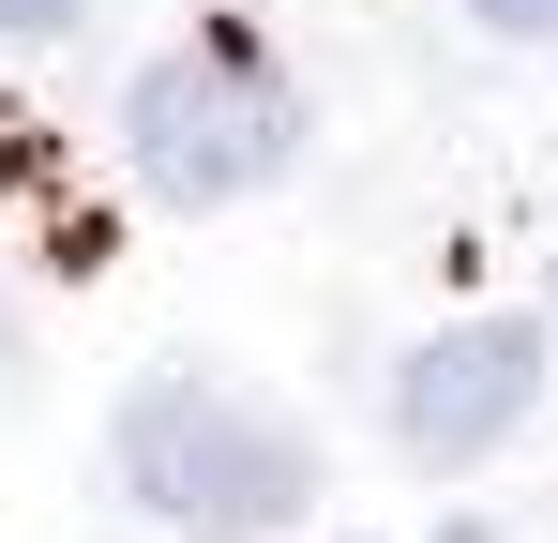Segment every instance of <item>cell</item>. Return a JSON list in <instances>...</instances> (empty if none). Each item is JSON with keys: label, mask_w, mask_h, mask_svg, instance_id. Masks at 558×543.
Segmentation results:
<instances>
[{"label": "cell", "mask_w": 558, "mask_h": 543, "mask_svg": "<svg viewBox=\"0 0 558 543\" xmlns=\"http://www.w3.org/2000/svg\"><path fill=\"white\" fill-rule=\"evenodd\" d=\"M106 452H121V498L167 514V529H196V543H257V529H287L317 498V438L302 423H257L211 377H136Z\"/></svg>", "instance_id": "obj_1"}, {"label": "cell", "mask_w": 558, "mask_h": 543, "mask_svg": "<svg viewBox=\"0 0 558 543\" xmlns=\"http://www.w3.org/2000/svg\"><path fill=\"white\" fill-rule=\"evenodd\" d=\"M121 136H136V181L167 212H227V196H257L302 152V106H287V76L242 31H196V46H167L151 76L121 90Z\"/></svg>", "instance_id": "obj_2"}, {"label": "cell", "mask_w": 558, "mask_h": 543, "mask_svg": "<svg viewBox=\"0 0 558 543\" xmlns=\"http://www.w3.org/2000/svg\"><path fill=\"white\" fill-rule=\"evenodd\" d=\"M529 393H544V333H529V317H468V333H423V348H408L392 438L423 452V468H468V452H498L529 423Z\"/></svg>", "instance_id": "obj_3"}, {"label": "cell", "mask_w": 558, "mask_h": 543, "mask_svg": "<svg viewBox=\"0 0 558 543\" xmlns=\"http://www.w3.org/2000/svg\"><path fill=\"white\" fill-rule=\"evenodd\" d=\"M468 15H483L498 46H558V0H468Z\"/></svg>", "instance_id": "obj_4"}, {"label": "cell", "mask_w": 558, "mask_h": 543, "mask_svg": "<svg viewBox=\"0 0 558 543\" xmlns=\"http://www.w3.org/2000/svg\"><path fill=\"white\" fill-rule=\"evenodd\" d=\"M76 15H92V0H0V31H15V46H61Z\"/></svg>", "instance_id": "obj_5"}, {"label": "cell", "mask_w": 558, "mask_h": 543, "mask_svg": "<svg viewBox=\"0 0 558 543\" xmlns=\"http://www.w3.org/2000/svg\"><path fill=\"white\" fill-rule=\"evenodd\" d=\"M438 543H483V529H438Z\"/></svg>", "instance_id": "obj_6"}]
</instances>
